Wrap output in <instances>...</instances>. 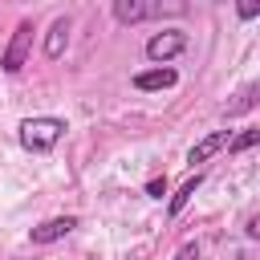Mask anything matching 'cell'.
I'll return each mask as SVG.
<instances>
[{
	"mask_svg": "<svg viewBox=\"0 0 260 260\" xmlns=\"http://www.w3.org/2000/svg\"><path fill=\"white\" fill-rule=\"evenodd\" d=\"M187 8H191L187 0H114V20L118 24H142V20L183 16Z\"/></svg>",
	"mask_w": 260,
	"mask_h": 260,
	"instance_id": "cell-1",
	"label": "cell"
},
{
	"mask_svg": "<svg viewBox=\"0 0 260 260\" xmlns=\"http://www.w3.org/2000/svg\"><path fill=\"white\" fill-rule=\"evenodd\" d=\"M65 130H69V126H65L61 118H53V114L24 118V122H20V146L32 150V154H45V150H53V146L61 142Z\"/></svg>",
	"mask_w": 260,
	"mask_h": 260,
	"instance_id": "cell-2",
	"label": "cell"
},
{
	"mask_svg": "<svg viewBox=\"0 0 260 260\" xmlns=\"http://www.w3.org/2000/svg\"><path fill=\"white\" fill-rule=\"evenodd\" d=\"M28 53H32V20H20L16 32H12V41L4 45V57H0L4 73H20L24 61H28Z\"/></svg>",
	"mask_w": 260,
	"mask_h": 260,
	"instance_id": "cell-3",
	"label": "cell"
},
{
	"mask_svg": "<svg viewBox=\"0 0 260 260\" xmlns=\"http://www.w3.org/2000/svg\"><path fill=\"white\" fill-rule=\"evenodd\" d=\"M187 49V32H179V28H167V32H154L150 41H146V57L150 61H171V57H179Z\"/></svg>",
	"mask_w": 260,
	"mask_h": 260,
	"instance_id": "cell-4",
	"label": "cell"
},
{
	"mask_svg": "<svg viewBox=\"0 0 260 260\" xmlns=\"http://www.w3.org/2000/svg\"><path fill=\"white\" fill-rule=\"evenodd\" d=\"M73 228H77V215H53V219L37 223V228L28 232V240H32V244H53V240H65Z\"/></svg>",
	"mask_w": 260,
	"mask_h": 260,
	"instance_id": "cell-5",
	"label": "cell"
},
{
	"mask_svg": "<svg viewBox=\"0 0 260 260\" xmlns=\"http://www.w3.org/2000/svg\"><path fill=\"white\" fill-rule=\"evenodd\" d=\"M228 142H232V130H211L207 138H199V142H195V146L187 150V162H191V167H199V162L215 158V154H219V150H223Z\"/></svg>",
	"mask_w": 260,
	"mask_h": 260,
	"instance_id": "cell-6",
	"label": "cell"
},
{
	"mask_svg": "<svg viewBox=\"0 0 260 260\" xmlns=\"http://www.w3.org/2000/svg\"><path fill=\"white\" fill-rule=\"evenodd\" d=\"M69 32H73V20H69V16H57V20L49 24V32H45V57H49V61H57V57L65 53Z\"/></svg>",
	"mask_w": 260,
	"mask_h": 260,
	"instance_id": "cell-7",
	"label": "cell"
},
{
	"mask_svg": "<svg viewBox=\"0 0 260 260\" xmlns=\"http://www.w3.org/2000/svg\"><path fill=\"white\" fill-rule=\"evenodd\" d=\"M179 81V73L171 65H158V69H146V73H134V89L142 93H154V89H171Z\"/></svg>",
	"mask_w": 260,
	"mask_h": 260,
	"instance_id": "cell-8",
	"label": "cell"
},
{
	"mask_svg": "<svg viewBox=\"0 0 260 260\" xmlns=\"http://www.w3.org/2000/svg\"><path fill=\"white\" fill-rule=\"evenodd\" d=\"M256 93H260V85H256V81H248V85H244V89H240V93L228 102V110H223V114H228V118H236V114H248V110L256 106Z\"/></svg>",
	"mask_w": 260,
	"mask_h": 260,
	"instance_id": "cell-9",
	"label": "cell"
},
{
	"mask_svg": "<svg viewBox=\"0 0 260 260\" xmlns=\"http://www.w3.org/2000/svg\"><path fill=\"white\" fill-rule=\"evenodd\" d=\"M199 183H203V175L195 171V175H191V179H187V183H183V187H179V191L171 195V203H167V211H171V215H179V211H183V207L191 203V195L199 191Z\"/></svg>",
	"mask_w": 260,
	"mask_h": 260,
	"instance_id": "cell-10",
	"label": "cell"
},
{
	"mask_svg": "<svg viewBox=\"0 0 260 260\" xmlns=\"http://www.w3.org/2000/svg\"><path fill=\"white\" fill-rule=\"evenodd\" d=\"M256 138H260V130H256V126H248V130H244L240 138H232V142H228V150H236V154H240V150L256 146Z\"/></svg>",
	"mask_w": 260,
	"mask_h": 260,
	"instance_id": "cell-11",
	"label": "cell"
},
{
	"mask_svg": "<svg viewBox=\"0 0 260 260\" xmlns=\"http://www.w3.org/2000/svg\"><path fill=\"white\" fill-rule=\"evenodd\" d=\"M236 16L248 24V20H256L260 16V0H236Z\"/></svg>",
	"mask_w": 260,
	"mask_h": 260,
	"instance_id": "cell-12",
	"label": "cell"
},
{
	"mask_svg": "<svg viewBox=\"0 0 260 260\" xmlns=\"http://www.w3.org/2000/svg\"><path fill=\"white\" fill-rule=\"evenodd\" d=\"M171 260H199V244H195V240H187V244H183Z\"/></svg>",
	"mask_w": 260,
	"mask_h": 260,
	"instance_id": "cell-13",
	"label": "cell"
},
{
	"mask_svg": "<svg viewBox=\"0 0 260 260\" xmlns=\"http://www.w3.org/2000/svg\"><path fill=\"white\" fill-rule=\"evenodd\" d=\"M146 195L162 199V195H167V179H150V183H146Z\"/></svg>",
	"mask_w": 260,
	"mask_h": 260,
	"instance_id": "cell-14",
	"label": "cell"
}]
</instances>
